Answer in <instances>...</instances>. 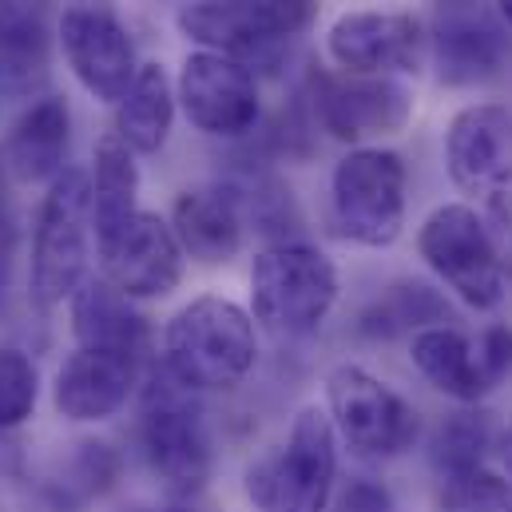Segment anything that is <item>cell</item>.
<instances>
[{
	"instance_id": "6da1fadb",
	"label": "cell",
	"mask_w": 512,
	"mask_h": 512,
	"mask_svg": "<svg viewBox=\"0 0 512 512\" xmlns=\"http://www.w3.org/2000/svg\"><path fill=\"white\" fill-rule=\"evenodd\" d=\"M163 374L191 393L235 389L258 362V326L247 306L199 294L163 326Z\"/></svg>"
},
{
	"instance_id": "7a4b0ae2",
	"label": "cell",
	"mask_w": 512,
	"mask_h": 512,
	"mask_svg": "<svg viewBox=\"0 0 512 512\" xmlns=\"http://www.w3.org/2000/svg\"><path fill=\"white\" fill-rule=\"evenodd\" d=\"M338 485V433L322 405H302L282 445L266 449L243 473L255 512H326Z\"/></svg>"
},
{
	"instance_id": "3957f363",
	"label": "cell",
	"mask_w": 512,
	"mask_h": 512,
	"mask_svg": "<svg viewBox=\"0 0 512 512\" xmlns=\"http://www.w3.org/2000/svg\"><path fill=\"white\" fill-rule=\"evenodd\" d=\"M338 266L310 243H270L251 258V318L278 338L322 330L338 306Z\"/></svg>"
},
{
	"instance_id": "277c9868",
	"label": "cell",
	"mask_w": 512,
	"mask_h": 512,
	"mask_svg": "<svg viewBox=\"0 0 512 512\" xmlns=\"http://www.w3.org/2000/svg\"><path fill=\"white\" fill-rule=\"evenodd\" d=\"M92 258V191L88 171L64 167L36 211L32 255H28V298L40 310L64 306L88 278Z\"/></svg>"
},
{
	"instance_id": "5b68a950",
	"label": "cell",
	"mask_w": 512,
	"mask_h": 512,
	"mask_svg": "<svg viewBox=\"0 0 512 512\" xmlns=\"http://www.w3.org/2000/svg\"><path fill=\"white\" fill-rule=\"evenodd\" d=\"M409 207V171L405 159L389 147H350L330 175V223L334 235L382 251L397 243Z\"/></svg>"
},
{
	"instance_id": "8992f818",
	"label": "cell",
	"mask_w": 512,
	"mask_h": 512,
	"mask_svg": "<svg viewBox=\"0 0 512 512\" xmlns=\"http://www.w3.org/2000/svg\"><path fill=\"white\" fill-rule=\"evenodd\" d=\"M139 457L155 485L187 501L203 493L211 481L215 449H211V429L203 409L191 401V389L171 382L167 374L159 382L147 385L143 405H139Z\"/></svg>"
},
{
	"instance_id": "52a82bcc",
	"label": "cell",
	"mask_w": 512,
	"mask_h": 512,
	"mask_svg": "<svg viewBox=\"0 0 512 512\" xmlns=\"http://www.w3.org/2000/svg\"><path fill=\"white\" fill-rule=\"evenodd\" d=\"M421 262L473 310L505 302V266L493 247L485 219L469 203H441L417 227Z\"/></svg>"
},
{
	"instance_id": "ba28073f",
	"label": "cell",
	"mask_w": 512,
	"mask_h": 512,
	"mask_svg": "<svg viewBox=\"0 0 512 512\" xmlns=\"http://www.w3.org/2000/svg\"><path fill=\"white\" fill-rule=\"evenodd\" d=\"M326 413L338 441L362 457H401L417 445L421 413L366 366H334L326 378Z\"/></svg>"
},
{
	"instance_id": "9c48e42d",
	"label": "cell",
	"mask_w": 512,
	"mask_h": 512,
	"mask_svg": "<svg viewBox=\"0 0 512 512\" xmlns=\"http://www.w3.org/2000/svg\"><path fill=\"white\" fill-rule=\"evenodd\" d=\"M417 112V96L401 76H314V116L342 143L370 147V139L401 135Z\"/></svg>"
},
{
	"instance_id": "30bf717a",
	"label": "cell",
	"mask_w": 512,
	"mask_h": 512,
	"mask_svg": "<svg viewBox=\"0 0 512 512\" xmlns=\"http://www.w3.org/2000/svg\"><path fill=\"white\" fill-rule=\"evenodd\" d=\"M425 60L441 84H481L505 68L509 32L485 0H437L425 24Z\"/></svg>"
},
{
	"instance_id": "8fae6325",
	"label": "cell",
	"mask_w": 512,
	"mask_h": 512,
	"mask_svg": "<svg viewBox=\"0 0 512 512\" xmlns=\"http://www.w3.org/2000/svg\"><path fill=\"white\" fill-rule=\"evenodd\" d=\"M56 36L80 88L92 100L120 104L139 72L131 32L120 24V16L100 0H76L64 8Z\"/></svg>"
},
{
	"instance_id": "7c38bea8",
	"label": "cell",
	"mask_w": 512,
	"mask_h": 512,
	"mask_svg": "<svg viewBox=\"0 0 512 512\" xmlns=\"http://www.w3.org/2000/svg\"><path fill=\"white\" fill-rule=\"evenodd\" d=\"M100 278H108L131 302L167 298L183 282L187 255L171 231V223L159 211L139 207L124 227L96 239Z\"/></svg>"
},
{
	"instance_id": "4fadbf2b",
	"label": "cell",
	"mask_w": 512,
	"mask_h": 512,
	"mask_svg": "<svg viewBox=\"0 0 512 512\" xmlns=\"http://www.w3.org/2000/svg\"><path fill=\"white\" fill-rule=\"evenodd\" d=\"M326 52L350 76H413L425 64V24L413 12L354 8L326 28Z\"/></svg>"
},
{
	"instance_id": "5bb4252c",
	"label": "cell",
	"mask_w": 512,
	"mask_h": 512,
	"mask_svg": "<svg viewBox=\"0 0 512 512\" xmlns=\"http://www.w3.org/2000/svg\"><path fill=\"white\" fill-rule=\"evenodd\" d=\"M175 100L187 124L211 139H239L258 124V80L255 72L219 52H187Z\"/></svg>"
},
{
	"instance_id": "9a60e30c",
	"label": "cell",
	"mask_w": 512,
	"mask_h": 512,
	"mask_svg": "<svg viewBox=\"0 0 512 512\" xmlns=\"http://www.w3.org/2000/svg\"><path fill=\"white\" fill-rule=\"evenodd\" d=\"M445 171L461 195L489 199L512 187V108H461L445 128Z\"/></svg>"
},
{
	"instance_id": "2e32d148",
	"label": "cell",
	"mask_w": 512,
	"mask_h": 512,
	"mask_svg": "<svg viewBox=\"0 0 512 512\" xmlns=\"http://www.w3.org/2000/svg\"><path fill=\"white\" fill-rule=\"evenodd\" d=\"M139 358L76 346L52 378V409L72 425H100L128 409L139 385Z\"/></svg>"
},
{
	"instance_id": "e0dca14e",
	"label": "cell",
	"mask_w": 512,
	"mask_h": 512,
	"mask_svg": "<svg viewBox=\"0 0 512 512\" xmlns=\"http://www.w3.org/2000/svg\"><path fill=\"white\" fill-rule=\"evenodd\" d=\"M179 32L199 44L203 52L231 56L239 64H270L286 44L282 28L258 0H231V4H187L175 16Z\"/></svg>"
},
{
	"instance_id": "ac0fdd59",
	"label": "cell",
	"mask_w": 512,
	"mask_h": 512,
	"mask_svg": "<svg viewBox=\"0 0 512 512\" xmlns=\"http://www.w3.org/2000/svg\"><path fill=\"white\" fill-rule=\"evenodd\" d=\"M167 223H171L183 255L203 262V266H219L243 251L247 199L223 183L191 187V191H179Z\"/></svg>"
},
{
	"instance_id": "d6986e66",
	"label": "cell",
	"mask_w": 512,
	"mask_h": 512,
	"mask_svg": "<svg viewBox=\"0 0 512 512\" xmlns=\"http://www.w3.org/2000/svg\"><path fill=\"white\" fill-rule=\"evenodd\" d=\"M72 112L60 96L28 104L0 139V171L16 183H52L68 167Z\"/></svg>"
},
{
	"instance_id": "ffe728a7",
	"label": "cell",
	"mask_w": 512,
	"mask_h": 512,
	"mask_svg": "<svg viewBox=\"0 0 512 512\" xmlns=\"http://www.w3.org/2000/svg\"><path fill=\"white\" fill-rule=\"evenodd\" d=\"M68 302H72V338H76V346L116 350V354H131V358L143 362V354L151 350V322L108 278L88 274Z\"/></svg>"
},
{
	"instance_id": "44dd1931",
	"label": "cell",
	"mask_w": 512,
	"mask_h": 512,
	"mask_svg": "<svg viewBox=\"0 0 512 512\" xmlns=\"http://www.w3.org/2000/svg\"><path fill=\"white\" fill-rule=\"evenodd\" d=\"M409 362L437 393H445L461 405H477L489 393V385L481 378V366H477V350L457 326L417 330L409 338Z\"/></svg>"
},
{
	"instance_id": "7402d4cb",
	"label": "cell",
	"mask_w": 512,
	"mask_h": 512,
	"mask_svg": "<svg viewBox=\"0 0 512 512\" xmlns=\"http://www.w3.org/2000/svg\"><path fill=\"white\" fill-rule=\"evenodd\" d=\"M175 80L163 64H139L131 88L116 104V135L135 155H159L175 128Z\"/></svg>"
},
{
	"instance_id": "603a6c76",
	"label": "cell",
	"mask_w": 512,
	"mask_h": 512,
	"mask_svg": "<svg viewBox=\"0 0 512 512\" xmlns=\"http://www.w3.org/2000/svg\"><path fill=\"white\" fill-rule=\"evenodd\" d=\"M88 191H92V239L112 235L116 227H124L131 215L139 211L135 151L116 131L100 135V143H96L92 171H88Z\"/></svg>"
},
{
	"instance_id": "cb8c5ba5",
	"label": "cell",
	"mask_w": 512,
	"mask_h": 512,
	"mask_svg": "<svg viewBox=\"0 0 512 512\" xmlns=\"http://www.w3.org/2000/svg\"><path fill=\"white\" fill-rule=\"evenodd\" d=\"M425 326H445V302L425 282H397L362 314V334L393 338V334H417Z\"/></svg>"
},
{
	"instance_id": "d4e9b609",
	"label": "cell",
	"mask_w": 512,
	"mask_h": 512,
	"mask_svg": "<svg viewBox=\"0 0 512 512\" xmlns=\"http://www.w3.org/2000/svg\"><path fill=\"white\" fill-rule=\"evenodd\" d=\"M48 60V28L28 0H0V80H32Z\"/></svg>"
},
{
	"instance_id": "484cf974",
	"label": "cell",
	"mask_w": 512,
	"mask_h": 512,
	"mask_svg": "<svg viewBox=\"0 0 512 512\" xmlns=\"http://www.w3.org/2000/svg\"><path fill=\"white\" fill-rule=\"evenodd\" d=\"M485 449H493V421L481 409H465V413L449 417L437 429L433 461H437L441 477H453V473L481 469L485 465Z\"/></svg>"
},
{
	"instance_id": "4316f807",
	"label": "cell",
	"mask_w": 512,
	"mask_h": 512,
	"mask_svg": "<svg viewBox=\"0 0 512 512\" xmlns=\"http://www.w3.org/2000/svg\"><path fill=\"white\" fill-rule=\"evenodd\" d=\"M40 405V370L24 350H0V433L32 421Z\"/></svg>"
},
{
	"instance_id": "83f0119b",
	"label": "cell",
	"mask_w": 512,
	"mask_h": 512,
	"mask_svg": "<svg viewBox=\"0 0 512 512\" xmlns=\"http://www.w3.org/2000/svg\"><path fill=\"white\" fill-rule=\"evenodd\" d=\"M441 509L445 512H512V485L505 477L481 469L441 477Z\"/></svg>"
},
{
	"instance_id": "f1b7e54d",
	"label": "cell",
	"mask_w": 512,
	"mask_h": 512,
	"mask_svg": "<svg viewBox=\"0 0 512 512\" xmlns=\"http://www.w3.org/2000/svg\"><path fill=\"white\" fill-rule=\"evenodd\" d=\"M473 350H477V366H481L485 385L493 389V385L505 382V374L512 370V330L509 326H489V330L473 342Z\"/></svg>"
},
{
	"instance_id": "f546056e",
	"label": "cell",
	"mask_w": 512,
	"mask_h": 512,
	"mask_svg": "<svg viewBox=\"0 0 512 512\" xmlns=\"http://www.w3.org/2000/svg\"><path fill=\"white\" fill-rule=\"evenodd\" d=\"M485 227L493 235V247L501 255V266L505 274L512 270V187L489 195V215H485Z\"/></svg>"
},
{
	"instance_id": "4dcf8cb0",
	"label": "cell",
	"mask_w": 512,
	"mask_h": 512,
	"mask_svg": "<svg viewBox=\"0 0 512 512\" xmlns=\"http://www.w3.org/2000/svg\"><path fill=\"white\" fill-rule=\"evenodd\" d=\"M258 4L270 12V20L282 28L286 40L298 36V32H306L310 20H314V12H318V0H258Z\"/></svg>"
},
{
	"instance_id": "1f68e13d",
	"label": "cell",
	"mask_w": 512,
	"mask_h": 512,
	"mask_svg": "<svg viewBox=\"0 0 512 512\" xmlns=\"http://www.w3.org/2000/svg\"><path fill=\"white\" fill-rule=\"evenodd\" d=\"M342 512H389V493L374 481H354L342 497Z\"/></svg>"
},
{
	"instance_id": "d6a6232c",
	"label": "cell",
	"mask_w": 512,
	"mask_h": 512,
	"mask_svg": "<svg viewBox=\"0 0 512 512\" xmlns=\"http://www.w3.org/2000/svg\"><path fill=\"white\" fill-rule=\"evenodd\" d=\"M501 457H505V469H509V485H512V421H509L505 441H501Z\"/></svg>"
},
{
	"instance_id": "836d02e7",
	"label": "cell",
	"mask_w": 512,
	"mask_h": 512,
	"mask_svg": "<svg viewBox=\"0 0 512 512\" xmlns=\"http://www.w3.org/2000/svg\"><path fill=\"white\" fill-rule=\"evenodd\" d=\"M4 294H8V258L0 255V306H4Z\"/></svg>"
},
{
	"instance_id": "e575fe53",
	"label": "cell",
	"mask_w": 512,
	"mask_h": 512,
	"mask_svg": "<svg viewBox=\"0 0 512 512\" xmlns=\"http://www.w3.org/2000/svg\"><path fill=\"white\" fill-rule=\"evenodd\" d=\"M497 12H501V20L512 28V0H497Z\"/></svg>"
},
{
	"instance_id": "d590c367",
	"label": "cell",
	"mask_w": 512,
	"mask_h": 512,
	"mask_svg": "<svg viewBox=\"0 0 512 512\" xmlns=\"http://www.w3.org/2000/svg\"><path fill=\"white\" fill-rule=\"evenodd\" d=\"M195 4H231V0H195Z\"/></svg>"
},
{
	"instance_id": "8d00e7d4",
	"label": "cell",
	"mask_w": 512,
	"mask_h": 512,
	"mask_svg": "<svg viewBox=\"0 0 512 512\" xmlns=\"http://www.w3.org/2000/svg\"><path fill=\"white\" fill-rule=\"evenodd\" d=\"M135 512H143V509H135ZM163 512H191V509H163Z\"/></svg>"
}]
</instances>
